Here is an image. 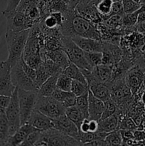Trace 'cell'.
<instances>
[{
  "label": "cell",
  "mask_w": 145,
  "mask_h": 146,
  "mask_svg": "<svg viewBox=\"0 0 145 146\" xmlns=\"http://www.w3.org/2000/svg\"><path fill=\"white\" fill-rule=\"evenodd\" d=\"M3 16L7 19V31H20L30 29L34 26L23 13L14 10Z\"/></svg>",
  "instance_id": "cell-10"
},
{
  "label": "cell",
  "mask_w": 145,
  "mask_h": 146,
  "mask_svg": "<svg viewBox=\"0 0 145 146\" xmlns=\"http://www.w3.org/2000/svg\"><path fill=\"white\" fill-rule=\"evenodd\" d=\"M21 65H22L23 69L25 71L26 74L28 75V76L30 78H31L34 82H36V68H33L31 66L27 64L24 61V60L23 59L22 57H21Z\"/></svg>",
  "instance_id": "cell-43"
},
{
  "label": "cell",
  "mask_w": 145,
  "mask_h": 146,
  "mask_svg": "<svg viewBox=\"0 0 145 146\" xmlns=\"http://www.w3.org/2000/svg\"><path fill=\"white\" fill-rule=\"evenodd\" d=\"M122 1V0H113V1Z\"/></svg>",
  "instance_id": "cell-63"
},
{
  "label": "cell",
  "mask_w": 145,
  "mask_h": 146,
  "mask_svg": "<svg viewBox=\"0 0 145 146\" xmlns=\"http://www.w3.org/2000/svg\"><path fill=\"white\" fill-rule=\"evenodd\" d=\"M65 114L71 121H72L77 125L78 128H80L81 123L85 118L83 113L75 106L65 108Z\"/></svg>",
  "instance_id": "cell-27"
},
{
  "label": "cell",
  "mask_w": 145,
  "mask_h": 146,
  "mask_svg": "<svg viewBox=\"0 0 145 146\" xmlns=\"http://www.w3.org/2000/svg\"><path fill=\"white\" fill-rule=\"evenodd\" d=\"M60 74H55L48 78L38 89V96H51L56 88V83Z\"/></svg>",
  "instance_id": "cell-23"
},
{
  "label": "cell",
  "mask_w": 145,
  "mask_h": 146,
  "mask_svg": "<svg viewBox=\"0 0 145 146\" xmlns=\"http://www.w3.org/2000/svg\"><path fill=\"white\" fill-rule=\"evenodd\" d=\"M106 27L116 31H123L124 27L122 25V16L113 15L105 21H102Z\"/></svg>",
  "instance_id": "cell-30"
},
{
  "label": "cell",
  "mask_w": 145,
  "mask_h": 146,
  "mask_svg": "<svg viewBox=\"0 0 145 146\" xmlns=\"http://www.w3.org/2000/svg\"><path fill=\"white\" fill-rule=\"evenodd\" d=\"M62 1H64L65 3H66V4H68V6H69L70 8L71 9V0H62Z\"/></svg>",
  "instance_id": "cell-59"
},
{
  "label": "cell",
  "mask_w": 145,
  "mask_h": 146,
  "mask_svg": "<svg viewBox=\"0 0 145 146\" xmlns=\"http://www.w3.org/2000/svg\"><path fill=\"white\" fill-rule=\"evenodd\" d=\"M107 145H122L123 140L121 135L120 129H116L108 133L105 139Z\"/></svg>",
  "instance_id": "cell-32"
},
{
  "label": "cell",
  "mask_w": 145,
  "mask_h": 146,
  "mask_svg": "<svg viewBox=\"0 0 145 146\" xmlns=\"http://www.w3.org/2000/svg\"><path fill=\"white\" fill-rule=\"evenodd\" d=\"M75 9L81 17L94 24H98L102 21L96 4L92 1L89 3L79 2Z\"/></svg>",
  "instance_id": "cell-13"
},
{
  "label": "cell",
  "mask_w": 145,
  "mask_h": 146,
  "mask_svg": "<svg viewBox=\"0 0 145 146\" xmlns=\"http://www.w3.org/2000/svg\"><path fill=\"white\" fill-rule=\"evenodd\" d=\"M93 0H79V2H82V3H89L90 1H92Z\"/></svg>",
  "instance_id": "cell-58"
},
{
  "label": "cell",
  "mask_w": 145,
  "mask_h": 146,
  "mask_svg": "<svg viewBox=\"0 0 145 146\" xmlns=\"http://www.w3.org/2000/svg\"><path fill=\"white\" fill-rule=\"evenodd\" d=\"M6 116L9 124L10 135H13L21 126L19 104L18 98V88L16 87L10 98L9 103L4 110Z\"/></svg>",
  "instance_id": "cell-8"
},
{
  "label": "cell",
  "mask_w": 145,
  "mask_h": 146,
  "mask_svg": "<svg viewBox=\"0 0 145 146\" xmlns=\"http://www.w3.org/2000/svg\"><path fill=\"white\" fill-rule=\"evenodd\" d=\"M131 53L134 64L145 68V41L138 47L132 49Z\"/></svg>",
  "instance_id": "cell-26"
},
{
  "label": "cell",
  "mask_w": 145,
  "mask_h": 146,
  "mask_svg": "<svg viewBox=\"0 0 145 146\" xmlns=\"http://www.w3.org/2000/svg\"><path fill=\"white\" fill-rule=\"evenodd\" d=\"M85 145H107V143L105 142V140H100V139H94L91 141L90 142L88 143L85 144Z\"/></svg>",
  "instance_id": "cell-52"
},
{
  "label": "cell",
  "mask_w": 145,
  "mask_h": 146,
  "mask_svg": "<svg viewBox=\"0 0 145 146\" xmlns=\"http://www.w3.org/2000/svg\"><path fill=\"white\" fill-rule=\"evenodd\" d=\"M62 48L68 55L70 61L80 68L92 70V67L88 64L85 56V51H82L71 38V37L61 35Z\"/></svg>",
  "instance_id": "cell-5"
},
{
  "label": "cell",
  "mask_w": 145,
  "mask_h": 146,
  "mask_svg": "<svg viewBox=\"0 0 145 146\" xmlns=\"http://www.w3.org/2000/svg\"><path fill=\"white\" fill-rule=\"evenodd\" d=\"M75 101H76V96L74 95L72 93H71V95L68 96L65 98V101H64L63 103H61V104H62L63 106L66 108H68V107L75 106Z\"/></svg>",
  "instance_id": "cell-46"
},
{
  "label": "cell",
  "mask_w": 145,
  "mask_h": 146,
  "mask_svg": "<svg viewBox=\"0 0 145 146\" xmlns=\"http://www.w3.org/2000/svg\"><path fill=\"white\" fill-rule=\"evenodd\" d=\"M2 111V110H1V109H0V111Z\"/></svg>",
  "instance_id": "cell-64"
},
{
  "label": "cell",
  "mask_w": 145,
  "mask_h": 146,
  "mask_svg": "<svg viewBox=\"0 0 145 146\" xmlns=\"http://www.w3.org/2000/svg\"><path fill=\"white\" fill-rule=\"evenodd\" d=\"M100 1V0H93V1H92V2L95 3V4L97 5V4H98Z\"/></svg>",
  "instance_id": "cell-61"
},
{
  "label": "cell",
  "mask_w": 145,
  "mask_h": 146,
  "mask_svg": "<svg viewBox=\"0 0 145 146\" xmlns=\"http://www.w3.org/2000/svg\"><path fill=\"white\" fill-rule=\"evenodd\" d=\"M140 9L142 11H145V3L142 4V6H141L140 7ZM142 11H141V12H142Z\"/></svg>",
  "instance_id": "cell-57"
},
{
  "label": "cell",
  "mask_w": 145,
  "mask_h": 146,
  "mask_svg": "<svg viewBox=\"0 0 145 146\" xmlns=\"http://www.w3.org/2000/svg\"><path fill=\"white\" fill-rule=\"evenodd\" d=\"M124 12L125 14H130L137 11L141 7L142 4L134 2L132 0H122Z\"/></svg>",
  "instance_id": "cell-40"
},
{
  "label": "cell",
  "mask_w": 145,
  "mask_h": 146,
  "mask_svg": "<svg viewBox=\"0 0 145 146\" xmlns=\"http://www.w3.org/2000/svg\"><path fill=\"white\" fill-rule=\"evenodd\" d=\"M44 54L45 57L53 61L55 64L63 68V70L65 69L71 63L68 55L62 48H56L51 51H46L44 49Z\"/></svg>",
  "instance_id": "cell-20"
},
{
  "label": "cell",
  "mask_w": 145,
  "mask_h": 146,
  "mask_svg": "<svg viewBox=\"0 0 145 146\" xmlns=\"http://www.w3.org/2000/svg\"><path fill=\"white\" fill-rule=\"evenodd\" d=\"M72 41L85 52H102L104 41L82 36L71 37Z\"/></svg>",
  "instance_id": "cell-15"
},
{
  "label": "cell",
  "mask_w": 145,
  "mask_h": 146,
  "mask_svg": "<svg viewBox=\"0 0 145 146\" xmlns=\"http://www.w3.org/2000/svg\"><path fill=\"white\" fill-rule=\"evenodd\" d=\"M144 3H145V0H141V4H144Z\"/></svg>",
  "instance_id": "cell-62"
},
{
  "label": "cell",
  "mask_w": 145,
  "mask_h": 146,
  "mask_svg": "<svg viewBox=\"0 0 145 146\" xmlns=\"http://www.w3.org/2000/svg\"><path fill=\"white\" fill-rule=\"evenodd\" d=\"M30 29L20 31H6L5 39L8 49L7 61L11 67L22 56L29 35Z\"/></svg>",
  "instance_id": "cell-3"
},
{
  "label": "cell",
  "mask_w": 145,
  "mask_h": 146,
  "mask_svg": "<svg viewBox=\"0 0 145 146\" xmlns=\"http://www.w3.org/2000/svg\"><path fill=\"white\" fill-rule=\"evenodd\" d=\"M72 80L70 77L61 73L58 77L56 83V88L65 91H71Z\"/></svg>",
  "instance_id": "cell-35"
},
{
  "label": "cell",
  "mask_w": 145,
  "mask_h": 146,
  "mask_svg": "<svg viewBox=\"0 0 145 146\" xmlns=\"http://www.w3.org/2000/svg\"><path fill=\"white\" fill-rule=\"evenodd\" d=\"M41 131H36L34 132L31 133L29 135L27 136V138H26L25 141L21 143V145H34L35 146L36 143H37V141H38V139L40 138L41 136Z\"/></svg>",
  "instance_id": "cell-41"
},
{
  "label": "cell",
  "mask_w": 145,
  "mask_h": 146,
  "mask_svg": "<svg viewBox=\"0 0 145 146\" xmlns=\"http://www.w3.org/2000/svg\"><path fill=\"white\" fill-rule=\"evenodd\" d=\"M121 135H122V140L124 141H128V140L134 139V131H131V130H121ZM122 142V143H123Z\"/></svg>",
  "instance_id": "cell-47"
},
{
  "label": "cell",
  "mask_w": 145,
  "mask_h": 146,
  "mask_svg": "<svg viewBox=\"0 0 145 146\" xmlns=\"http://www.w3.org/2000/svg\"><path fill=\"white\" fill-rule=\"evenodd\" d=\"M113 4V0H100L97 4V9L99 11L102 21L111 17V11Z\"/></svg>",
  "instance_id": "cell-28"
},
{
  "label": "cell",
  "mask_w": 145,
  "mask_h": 146,
  "mask_svg": "<svg viewBox=\"0 0 145 146\" xmlns=\"http://www.w3.org/2000/svg\"><path fill=\"white\" fill-rule=\"evenodd\" d=\"M132 1L136 3H138V4H141V0H132Z\"/></svg>",
  "instance_id": "cell-60"
},
{
  "label": "cell",
  "mask_w": 145,
  "mask_h": 146,
  "mask_svg": "<svg viewBox=\"0 0 145 146\" xmlns=\"http://www.w3.org/2000/svg\"><path fill=\"white\" fill-rule=\"evenodd\" d=\"M53 128L76 139L79 133V128L67 117L65 114L53 119Z\"/></svg>",
  "instance_id": "cell-14"
},
{
  "label": "cell",
  "mask_w": 145,
  "mask_h": 146,
  "mask_svg": "<svg viewBox=\"0 0 145 146\" xmlns=\"http://www.w3.org/2000/svg\"><path fill=\"white\" fill-rule=\"evenodd\" d=\"M34 109L54 119L65 114V108L51 96H38Z\"/></svg>",
  "instance_id": "cell-7"
},
{
  "label": "cell",
  "mask_w": 145,
  "mask_h": 146,
  "mask_svg": "<svg viewBox=\"0 0 145 146\" xmlns=\"http://www.w3.org/2000/svg\"><path fill=\"white\" fill-rule=\"evenodd\" d=\"M135 29L137 31L141 33H144L145 34V21H142V22L137 23L135 25Z\"/></svg>",
  "instance_id": "cell-53"
},
{
  "label": "cell",
  "mask_w": 145,
  "mask_h": 146,
  "mask_svg": "<svg viewBox=\"0 0 145 146\" xmlns=\"http://www.w3.org/2000/svg\"><path fill=\"white\" fill-rule=\"evenodd\" d=\"M145 21V11H142L139 14L138 16V19H137V23L142 22V21Z\"/></svg>",
  "instance_id": "cell-54"
},
{
  "label": "cell",
  "mask_w": 145,
  "mask_h": 146,
  "mask_svg": "<svg viewBox=\"0 0 145 146\" xmlns=\"http://www.w3.org/2000/svg\"><path fill=\"white\" fill-rule=\"evenodd\" d=\"M63 73L68 76V77H70L72 80H75V81H80L83 84H88V82H87L84 75L82 74L80 68H78L76 65H75L72 63H70L69 65L63 71Z\"/></svg>",
  "instance_id": "cell-25"
},
{
  "label": "cell",
  "mask_w": 145,
  "mask_h": 146,
  "mask_svg": "<svg viewBox=\"0 0 145 146\" xmlns=\"http://www.w3.org/2000/svg\"><path fill=\"white\" fill-rule=\"evenodd\" d=\"M119 111L117 110V111L113 115L98 121V131L109 133L116 129H119Z\"/></svg>",
  "instance_id": "cell-21"
},
{
  "label": "cell",
  "mask_w": 145,
  "mask_h": 146,
  "mask_svg": "<svg viewBox=\"0 0 145 146\" xmlns=\"http://www.w3.org/2000/svg\"><path fill=\"white\" fill-rule=\"evenodd\" d=\"M38 23L30 29L29 35L22 54L24 61L34 68H36L42 62V52L44 49V34L41 31Z\"/></svg>",
  "instance_id": "cell-2"
},
{
  "label": "cell",
  "mask_w": 145,
  "mask_h": 146,
  "mask_svg": "<svg viewBox=\"0 0 145 146\" xmlns=\"http://www.w3.org/2000/svg\"><path fill=\"white\" fill-rule=\"evenodd\" d=\"M141 12L140 8L137 11L130 14H124L122 16V25L124 28L133 27L137 24V19L139 14Z\"/></svg>",
  "instance_id": "cell-33"
},
{
  "label": "cell",
  "mask_w": 145,
  "mask_h": 146,
  "mask_svg": "<svg viewBox=\"0 0 145 146\" xmlns=\"http://www.w3.org/2000/svg\"><path fill=\"white\" fill-rule=\"evenodd\" d=\"M92 72L97 80L104 83H107L112 80V66L100 64L92 68Z\"/></svg>",
  "instance_id": "cell-22"
},
{
  "label": "cell",
  "mask_w": 145,
  "mask_h": 146,
  "mask_svg": "<svg viewBox=\"0 0 145 146\" xmlns=\"http://www.w3.org/2000/svg\"><path fill=\"white\" fill-rule=\"evenodd\" d=\"M11 136L9 124L4 110L0 111V145H6Z\"/></svg>",
  "instance_id": "cell-24"
},
{
  "label": "cell",
  "mask_w": 145,
  "mask_h": 146,
  "mask_svg": "<svg viewBox=\"0 0 145 146\" xmlns=\"http://www.w3.org/2000/svg\"><path fill=\"white\" fill-rule=\"evenodd\" d=\"M38 96V91H26L18 88L21 125L28 122L33 111L35 108Z\"/></svg>",
  "instance_id": "cell-6"
},
{
  "label": "cell",
  "mask_w": 145,
  "mask_h": 146,
  "mask_svg": "<svg viewBox=\"0 0 145 146\" xmlns=\"http://www.w3.org/2000/svg\"><path fill=\"white\" fill-rule=\"evenodd\" d=\"M36 85L37 88H39L49 77L51 76L50 73L45 68V65H44V62H41L38 66L36 68Z\"/></svg>",
  "instance_id": "cell-29"
},
{
  "label": "cell",
  "mask_w": 145,
  "mask_h": 146,
  "mask_svg": "<svg viewBox=\"0 0 145 146\" xmlns=\"http://www.w3.org/2000/svg\"><path fill=\"white\" fill-rule=\"evenodd\" d=\"M89 121L90 118H85L80 125L79 131L83 133H89Z\"/></svg>",
  "instance_id": "cell-48"
},
{
  "label": "cell",
  "mask_w": 145,
  "mask_h": 146,
  "mask_svg": "<svg viewBox=\"0 0 145 146\" xmlns=\"http://www.w3.org/2000/svg\"><path fill=\"white\" fill-rule=\"evenodd\" d=\"M104 103H105V108H104L103 113H102L100 119H104V118H106L110 115H113L118 110L117 105L112 98L105 101Z\"/></svg>",
  "instance_id": "cell-39"
},
{
  "label": "cell",
  "mask_w": 145,
  "mask_h": 146,
  "mask_svg": "<svg viewBox=\"0 0 145 146\" xmlns=\"http://www.w3.org/2000/svg\"><path fill=\"white\" fill-rule=\"evenodd\" d=\"M75 106L83 113L85 118H89V113H88V92L83 95L76 96L75 101Z\"/></svg>",
  "instance_id": "cell-31"
},
{
  "label": "cell",
  "mask_w": 145,
  "mask_h": 146,
  "mask_svg": "<svg viewBox=\"0 0 145 146\" xmlns=\"http://www.w3.org/2000/svg\"><path fill=\"white\" fill-rule=\"evenodd\" d=\"M11 76L13 84L16 88L26 91H38L35 82L28 76L23 69L21 58L11 67Z\"/></svg>",
  "instance_id": "cell-9"
},
{
  "label": "cell",
  "mask_w": 145,
  "mask_h": 146,
  "mask_svg": "<svg viewBox=\"0 0 145 146\" xmlns=\"http://www.w3.org/2000/svg\"><path fill=\"white\" fill-rule=\"evenodd\" d=\"M88 91H89V88H88V84H83L80 81L72 80L71 91L74 95L79 96L83 95L88 93Z\"/></svg>",
  "instance_id": "cell-37"
},
{
  "label": "cell",
  "mask_w": 145,
  "mask_h": 146,
  "mask_svg": "<svg viewBox=\"0 0 145 146\" xmlns=\"http://www.w3.org/2000/svg\"><path fill=\"white\" fill-rule=\"evenodd\" d=\"M78 3H79V0H71V9H75Z\"/></svg>",
  "instance_id": "cell-55"
},
{
  "label": "cell",
  "mask_w": 145,
  "mask_h": 146,
  "mask_svg": "<svg viewBox=\"0 0 145 146\" xmlns=\"http://www.w3.org/2000/svg\"><path fill=\"white\" fill-rule=\"evenodd\" d=\"M44 145H82L76 139L60 132L55 128L41 131V136L35 146Z\"/></svg>",
  "instance_id": "cell-4"
},
{
  "label": "cell",
  "mask_w": 145,
  "mask_h": 146,
  "mask_svg": "<svg viewBox=\"0 0 145 146\" xmlns=\"http://www.w3.org/2000/svg\"><path fill=\"white\" fill-rule=\"evenodd\" d=\"M124 12L123 4L121 1H113L112 7V11H111V16L113 15H120L123 16Z\"/></svg>",
  "instance_id": "cell-44"
},
{
  "label": "cell",
  "mask_w": 145,
  "mask_h": 146,
  "mask_svg": "<svg viewBox=\"0 0 145 146\" xmlns=\"http://www.w3.org/2000/svg\"><path fill=\"white\" fill-rule=\"evenodd\" d=\"M50 12H62L64 13L68 9H72L69 6L63 1L62 0H50L49 2Z\"/></svg>",
  "instance_id": "cell-36"
},
{
  "label": "cell",
  "mask_w": 145,
  "mask_h": 146,
  "mask_svg": "<svg viewBox=\"0 0 145 146\" xmlns=\"http://www.w3.org/2000/svg\"><path fill=\"white\" fill-rule=\"evenodd\" d=\"M141 100H142L144 106H145V91H144V92L142 94V95H141Z\"/></svg>",
  "instance_id": "cell-56"
},
{
  "label": "cell",
  "mask_w": 145,
  "mask_h": 146,
  "mask_svg": "<svg viewBox=\"0 0 145 146\" xmlns=\"http://www.w3.org/2000/svg\"><path fill=\"white\" fill-rule=\"evenodd\" d=\"M71 93H72L71 91H65L61 89H58V88H55V90L53 92L51 96L52 98H53L54 99L59 101V102L63 103L68 96L71 95Z\"/></svg>",
  "instance_id": "cell-42"
},
{
  "label": "cell",
  "mask_w": 145,
  "mask_h": 146,
  "mask_svg": "<svg viewBox=\"0 0 145 146\" xmlns=\"http://www.w3.org/2000/svg\"><path fill=\"white\" fill-rule=\"evenodd\" d=\"M11 65L7 60L0 62V96L11 97L15 90L11 80Z\"/></svg>",
  "instance_id": "cell-12"
},
{
  "label": "cell",
  "mask_w": 145,
  "mask_h": 146,
  "mask_svg": "<svg viewBox=\"0 0 145 146\" xmlns=\"http://www.w3.org/2000/svg\"><path fill=\"white\" fill-rule=\"evenodd\" d=\"M38 131L29 123H26L21 125L18 129L9 138L6 145H21L31 133ZM39 131V130H38Z\"/></svg>",
  "instance_id": "cell-18"
},
{
  "label": "cell",
  "mask_w": 145,
  "mask_h": 146,
  "mask_svg": "<svg viewBox=\"0 0 145 146\" xmlns=\"http://www.w3.org/2000/svg\"><path fill=\"white\" fill-rule=\"evenodd\" d=\"M88 85L90 92L101 101L105 102L111 98L110 91L107 83L98 81L95 78L90 81Z\"/></svg>",
  "instance_id": "cell-17"
},
{
  "label": "cell",
  "mask_w": 145,
  "mask_h": 146,
  "mask_svg": "<svg viewBox=\"0 0 145 146\" xmlns=\"http://www.w3.org/2000/svg\"><path fill=\"white\" fill-rule=\"evenodd\" d=\"M145 68L134 64L125 75V82L133 96H136L139 91L144 76Z\"/></svg>",
  "instance_id": "cell-11"
},
{
  "label": "cell",
  "mask_w": 145,
  "mask_h": 146,
  "mask_svg": "<svg viewBox=\"0 0 145 146\" xmlns=\"http://www.w3.org/2000/svg\"><path fill=\"white\" fill-rule=\"evenodd\" d=\"M119 129L121 130H131L135 131L137 129L138 126L134 120L129 117L124 116V114L119 111Z\"/></svg>",
  "instance_id": "cell-34"
},
{
  "label": "cell",
  "mask_w": 145,
  "mask_h": 146,
  "mask_svg": "<svg viewBox=\"0 0 145 146\" xmlns=\"http://www.w3.org/2000/svg\"><path fill=\"white\" fill-rule=\"evenodd\" d=\"M134 140L136 141H145V132L143 131H139V130L134 131Z\"/></svg>",
  "instance_id": "cell-50"
},
{
  "label": "cell",
  "mask_w": 145,
  "mask_h": 146,
  "mask_svg": "<svg viewBox=\"0 0 145 146\" xmlns=\"http://www.w3.org/2000/svg\"><path fill=\"white\" fill-rule=\"evenodd\" d=\"M28 123L32 125L37 130L41 131H45L53 128L52 118L46 116L40 111L34 109L28 121Z\"/></svg>",
  "instance_id": "cell-16"
},
{
  "label": "cell",
  "mask_w": 145,
  "mask_h": 146,
  "mask_svg": "<svg viewBox=\"0 0 145 146\" xmlns=\"http://www.w3.org/2000/svg\"><path fill=\"white\" fill-rule=\"evenodd\" d=\"M98 130V121L95 120L90 119L89 131L90 133H95Z\"/></svg>",
  "instance_id": "cell-51"
},
{
  "label": "cell",
  "mask_w": 145,
  "mask_h": 146,
  "mask_svg": "<svg viewBox=\"0 0 145 146\" xmlns=\"http://www.w3.org/2000/svg\"><path fill=\"white\" fill-rule=\"evenodd\" d=\"M63 14V21L60 27L62 35L66 36H82L100 40L98 25L81 17L75 9H68Z\"/></svg>",
  "instance_id": "cell-1"
},
{
  "label": "cell",
  "mask_w": 145,
  "mask_h": 146,
  "mask_svg": "<svg viewBox=\"0 0 145 146\" xmlns=\"http://www.w3.org/2000/svg\"><path fill=\"white\" fill-rule=\"evenodd\" d=\"M88 113L90 119L100 121L103 113L105 103L99 98H96L90 91H88Z\"/></svg>",
  "instance_id": "cell-19"
},
{
  "label": "cell",
  "mask_w": 145,
  "mask_h": 146,
  "mask_svg": "<svg viewBox=\"0 0 145 146\" xmlns=\"http://www.w3.org/2000/svg\"><path fill=\"white\" fill-rule=\"evenodd\" d=\"M21 1L22 0H7V7L1 12L2 15L16 10V9L17 8V7H18V5L20 4Z\"/></svg>",
  "instance_id": "cell-45"
},
{
  "label": "cell",
  "mask_w": 145,
  "mask_h": 146,
  "mask_svg": "<svg viewBox=\"0 0 145 146\" xmlns=\"http://www.w3.org/2000/svg\"><path fill=\"white\" fill-rule=\"evenodd\" d=\"M10 96H0V109L5 110L8 106L10 101Z\"/></svg>",
  "instance_id": "cell-49"
},
{
  "label": "cell",
  "mask_w": 145,
  "mask_h": 146,
  "mask_svg": "<svg viewBox=\"0 0 145 146\" xmlns=\"http://www.w3.org/2000/svg\"><path fill=\"white\" fill-rule=\"evenodd\" d=\"M85 56L88 64L92 68L102 64V52H85Z\"/></svg>",
  "instance_id": "cell-38"
}]
</instances>
